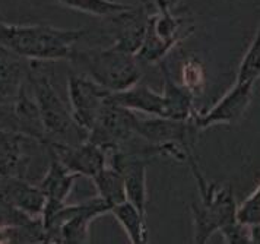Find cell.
<instances>
[{"label": "cell", "mask_w": 260, "mask_h": 244, "mask_svg": "<svg viewBox=\"0 0 260 244\" xmlns=\"http://www.w3.org/2000/svg\"><path fill=\"white\" fill-rule=\"evenodd\" d=\"M54 2L73 11L83 12L98 18H110L116 13L127 11L132 8V5L118 0H54Z\"/></svg>", "instance_id": "ffe728a7"}, {"label": "cell", "mask_w": 260, "mask_h": 244, "mask_svg": "<svg viewBox=\"0 0 260 244\" xmlns=\"http://www.w3.org/2000/svg\"><path fill=\"white\" fill-rule=\"evenodd\" d=\"M260 76V29L248 47L247 53L241 60L238 68L236 82L237 83H253Z\"/></svg>", "instance_id": "7402d4cb"}, {"label": "cell", "mask_w": 260, "mask_h": 244, "mask_svg": "<svg viewBox=\"0 0 260 244\" xmlns=\"http://www.w3.org/2000/svg\"><path fill=\"white\" fill-rule=\"evenodd\" d=\"M184 34L187 33H183V21L171 13L170 6H159L156 11L148 13L145 38L136 58L139 63L148 65L164 62L167 53Z\"/></svg>", "instance_id": "52a82bcc"}, {"label": "cell", "mask_w": 260, "mask_h": 244, "mask_svg": "<svg viewBox=\"0 0 260 244\" xmlns=\"http://www.w3.org/2000/svg\"><path fill=\"white\" fill-rule=\"evenodd\" d=\"M92 181H94L95 189L98 192L96 195L104 199L111 208L127 200L123 175L114 167L107 164L106 167L92 178Z\"/></svg>", "instance_id": "d6986e66"}, {"label": "cell", "mask_w": 260, "mask_h": 244, "mask_svg": "<svg viewBox=\"0 0 260 244\" xmlns=\"http://www.w3.org/2000/svg\"><path fill=\"white\" fill-rule=\"evenodd\" d=\"M191 168L202 198L201 205H193L194 243L205 244L215 231H222L237 221L236 200L231 187H221L216 190L199 174L194 161H191Z\"/></svg>", "instance_id": "277c9868"}, {"label": "cell", "mask_w": 260, "mask_h": 244, "mask_svg": "<svg viewBox=\"0 0 260 244\" xmlns=\"http://www.w3.org/2000/svg\"><path fill=\"white\" fill-rule=\"evenodd\" d=\"M236 220L250 231L251 243L260 244V185L237 208Z\"/></svg>", "instance_id": "44dd1931"}, {"label": "cell", "mask_w": 260, "mask_h": 244, "mask_svg": "<svg viewBox=\"0 0 260 244\" xmlns=\"http://www.w3.org/2000/svg\"><path fill=\"white\" fill-rule=\"evenodd\" d=\"M2 21H5V19H3V16H2V13H0V22H2Z\"/></svg>", "instance_id": "cb8c5ba5"}, {"label": "cell", "mask_w": 260, "mask_h": 244, "mask_svg": "<svg viewBox=\"0 0 260 244\" xmlns=\"http://www.w3.org/2000/svg\"><path fill=\"white\" fill-rule=\"evenodd\" d=\"M0 203L28 217L41 218L46 208V195L38 185L29 183L26 178H5L0 180Z\"/></svg>", "instance_id": "7c38bea8"}, {"label": "cell", "mask_w": 260, "mask_h": 244, "mask_svg": "<svg viewBox=\"0 0 260 244\" xmlns=\"http://www.w3.org/2000/svg\"><path fill=\"white\" fill-rule=\"evenodd\" d=\"M26 70L18 60L0 56V128L13 129V108Z\"/></svg>", "instance_id": "9a60e30c"}, {"label": "cell", "mask_w": 260, "mask_h": 244, "mask_svg": "<svg viewBox=\"0 0 260 244\" xmlns=\"http://www.w3.org/2000/svg\"><path fill=\"white\" fill-rule=\"evenodd\" d=\"M86 29H63L51 25L0 22V48L15 58L53 63L69 60Z\"/></svg>", "instance_id": "6da1fadb"}, {"label": "cell", "mask_w": 260, "mask_h": 244, "mask_svg": "<svg viewBox=\"0 0 260 244\" xmlns=\"http://www.w3.org/2000/svg\"><path fill=\"white\" fill-rule=\"evenodd\" d=\"M138 118L135 111L117 104L110 95L88 133V140L101 146L106 152L127 149L138 138Z\"/></svg>", "instance_id": "8992f818"}, {"label": "cell", "mask_w": 260, "mask_h": 244, "mask_svg": "<svg viewBox=\"0 0 260 244\" xmlns=\"http://www.w3.org/2000/svg\"><path fill=\"white\" fill-rule=\"evenodd\" d=\"M78 177L79 175L71 173L54 155L50 154L47 173L38 183L40 189L46 195V208L41 220H47L66 205V200Z\"/></svg>", "instance_id": "4fadbf2b"}, {"label": "cell", "mask_w": 260, "mask_h": 244, "mask_svg": "<svg viewBox=\"0 0 260 244\" xmlns=\"http://www.w3.org/2000/svg\"><path fill=\"white\" fill-rule=\"evenodd\" d=\"M75 70L94 79L110 93H120L136 85L142 78L141 63L136 56L116 47L73 50L69 58Z\"/></svg>", "instance_id": "3957f363"}, {"label": "cell", "mask_w": 260, "mask_h": 244, "mask_svg": "<svg viewBox=\"0 0 260 244\" xmlns=\"http://www.w3.org/2000/svg\"><path fill=\"white\" fill-rule=\"evenodd\" d=\"M113 217L117 220V222L123 227V230L126 231L129 241L133 244H143L146 243V222L145 217L141 210L136 206H133L129 200L121 202L116 206L111 208Z\"/></svg>", "instance_id": "ac0fdd59"}, {"label": "cell", "mask_w": 260, "mask_h": 244, "mask_svg": "<svg viewBox=\"0 0 260 244\" xmlns=\"http://www.w3.org/2000/svg\"><path fill=\"white\" fill-rule=\"evenodd\" d=\"M111 98L132 111H139L152 117H166L167 104L164 94L156 93L148 85L138 82L136 85L130 86L120 93H111Z\"/></svg>", "instance_id": "2e32d148"}, {"label": "cell", "mask_w": 260, "mask_h": 244, "mask_svg": "<svg viewBox=\"0 0 260 244\" xmlns=\"http://www.w3.org/2000/svg\"><path fill=\"white\" fill-rule=\"evenodd\" d=\"M111 93L98 85L94 79L78 70L68 75V100L72 116L76 125L86 133L94 126L95 120L104 107Z\"/></svg>", "instance_id": "ba28073f"}, {"label": "cell", "mask_w": 260, "mask_h": 244, "mask_svg": "<svg viewBox=\"0 0 260 244\" xmlns=\"http://www.w3.org/2000/svg\"><path fill=\"white\" fill-rule=\"evenodd\" d=\"M40 143L13 129L0 128V180L25 178L31 161V148Z\"/></svg>", "instance_id": "30bf717a"}, {"label": "cell", "mask_w": 260, "mask_h": 244, "mask_svg": "<svg viewBox=\"0 0 260 244\" xmlns=\"http://www.w3.org/2000/svg\"><path fill=\"white\" fill-rule=\"evenodd\" d=\"M181 76H183V85L184 88H187L189 91H194L198 89L203 82V70L199 62L196 60H190L184 65L183 72H181Z\"/></svg>", "instance_id": "603a6c76"}, {"label": "cell", "mask_w": 260, "mask_h": 244, "mask_svg": "<svg viewBox=\"0 0 260 244\" xmlns=\"http://www.w3.org/2000/svg\"><path fill=\"white\" fill-rule=\"evenodd\" d=\"M164 75V98L167 104V118L174 120H189L191 117L193 97L191 91L184 86H178L174 82L170 70L166 66V60L159 63Z\"/></svg>", "instance_id": "e0dca14e"}, {"label": "cell", "mask_w": 260, "mask_h": 244, "mask_svg": "<svg viewBox=\"0 0 260 244\" xmlns=\"http://www.w3.org/2000/svg\"><path fill=\"white\" fill-rule=\"evenodd\" d=\"M106 19L108 21V33L114 37L113 47L136 56L142 46L148 25V12L145 8L132 6L127 11L116 13Z\"/></svg>", "instance_id": "8fae6325"}, {"label": "cell", "mask_w": 260, "mask_h": 244, "mask_svg": "<svg viewBox=\"0 0 260 244\" xmlns=\"http://www.w3.org/2000/svg\"><path fill=\"white\" fill-rule=\"evenodd\" d=\"M26 81L34 95L46 139L60 143H79L88 139V133L81 129L72 116L71 105L57 91L51 72L44 62H29ZM46 146V145H44Z\"/></svg>", "instance_id": "7a4b0ae2"}, {"label": "cell", "mask_w": 260, "mask_h": 244, "mask_svg": "<svg viewBox=\"0 0 260 244\" xmlns=\"http://www.w3.org/2000/svg\"><path fill=\"white\" fill-rule=\"evenodd\" d=\"M110 212L111 206L96 195L94 198L86 199L82 203H66L50 218L43 220V225L47 231L50 243H89L91 222Z\"/></svg>", "instance_id": "5b68a950"}, {"label": "cell", "mask_w": 260, "mask_h": 244, "mask_svg": "<svg viewBox=\"0 0 260 244\" xmlns=\"http://www.w3.org/2000/svg\"><path fill=\"white\" fill-rule=\"evenodd\" d=\"M47 151L54 155L71 173L94 178L107 165V152L95 145L91 140H83L79 143H46Z\"/></svg>", "instance_id": "9c48e42d"}, {"label": "cell", "mask_w": 260, "mask_h": 244, "mask_svg": "<svg viewBox=\"0 0 260 244\" xmlns=\"http://www.w3.org/2000/svg\"><path fill=\"white\" fill-rule=\"evenodd\" d=\"M253 83H237L233 89L225 94L224 98L203 116H194L193 123L198 129H205L219 125V123H233L243 116L247 110L251 100Z\"/></svg>", "instance_id": "5bb4252c"}]
</instances>
